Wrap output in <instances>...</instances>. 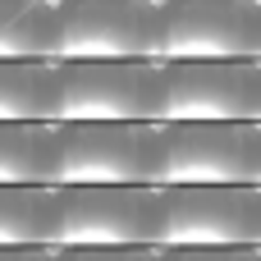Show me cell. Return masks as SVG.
Masks as SVG:
<instances>
[{
  "label": "cell",
  "mask_w": 261,
  "mask_h": 261,
  "mask_svg": "<svg viewBox=\"0 0 261 261\" xmlns=\"http://www.w3.org/2000/svg\"><path fill=\"white\" fill-rule=\"evenodd\" d=\"M60 188L128 184L161 188L165 124H60Z\"/></svg>",
  "instance_id": "obj_1"
},
{
  "label": "cell",
  "mask_w": 261,
  "mask_h": 261,
  "mask_svg": "<svg viewBox=\"0 0 261 261\" xmlns=\"http://www.w3.org/2000/svg\"><path fill=\"white\" fill-rule=\"evenodd\" d=\"M170 69L161 60L64 64L60 124H165Z\"/></svg>",
  "instance_id": "obj_2"
},
{
  "label": "cell",
  "mask_w": 261,
  "mask_h": 261,
  "mask_svg": "<svg viewBox=\"0 0 261 261\" xmlns=\"http://www.w3.org/2000/svg\"><path fill=\"white\" fill-rule=\"evenodd\" d=\"M55 197V248H161V188L78 184Z\"/></svg>",
  "instance_id": "obj_3"
},
{
  "label": "cell",
  "mask_w": 261,
  "mask_h": 261,
  "mask_svg": "<svg viewBox=\"0 0 261 261\" xmlns=\"http://www.w3.org/2000/svg\"><path fill=\"white\" fill-rule=\"evenodd\" d=\"M161 64L261 60V0H161Z\"/></svg>",
  "instance_id": "obj_4"
},
{
  "label": "cell",
  "mask_w": 261,
  "mask_h": 261,
  "mask_svg": "<svg viewBox=\"0 0 261 261\" xmlns=\"http://www.w3.org/2000/svg\"><path fill=\"white\" fill-rule=\"evenodd\" d=\"M161 0H60V64L156 60Z\"/></svg>",
  "instance_id": "obj_5"
},
{
  "label": "cell",
  "mask_w": 261,
  "mask_h": 261,
  "mask_svg": "<svg viewBox=\"0 0 261 261\" xmlns=\"http://www.w3.org/2000/svg\"><path fill=\"white\" fill-rule=\"evenodd\" d=\"M161 248H261V188H161Z\"/></svg>",
  "instance_id": "obj_6"
},
{
  "label": "cell",
  "mask_w": 261,
  "mask_h": 261,
  "mask_svg": "<svg viewBox=\"0 0 261 261\" xmlns=\"http://www.w3.org/2000/svg\"><path fill=\"white\" fill-rule=\"evenodd\" d=\"M261 188V124H165L161 188Z\"/></svg>",
  "instance_id": "obj_7"
},
{
  "label": "cell",
  "mask_w": 261,
  "mask_h": 261,
  "mask_svg": "<svg viewBox=\"0 0 261 261\" xmlns=\"http://www.w3.org/2000/svg\"><path fill=\"white\" fill-rule=\"evenodd\" d=\"M165 124H261V60L165 64Z\"/></svg>",
  "instance_id": "obj_8"
},
{
  "label": "cell",
  "mask_w": 261,
  "mask_h": 261,
  "mask_svg": "<svg viewBox=\"0 0 261 261\" xmlns=\"http://www.w3.org/2000/svg\"><path fill=\"white\" fill-rule=\"evenodd\" d=\"M60 110H64L60 60L0 64V124H60Z\"/></svg>",
  "instance_id": "obj_9"
},
{
  "label": "cell",
  "mask_w": 261,
  "mask_h": 261,
  "mask_svg": "<svg viewBox=\"0 0 261 261\" xmlns=\"http://www.w3.org/2000/svg\"><path fill=\"white\" fill-rule=\"evenodd\" d=\"M60 124H0V184L60 188Z\"/></svg>",
  "instance_id": "obj_10"
},
{
  "label": "cell",
  "mask_w": 261,
  "mask_h": 261,
  "mask_svg": "<svg viewBox=\"0 0 261 261\" xmlns=\"http://www.w3.org/2000/svg\"><path fill=\"white\" fill-rule=\"evenodd\" d=\"M60 0H0V64L55 60Z\"/></svg>",
  "instance_id": "obj_11"
},
{
  "label": "cell",
  "mask_w": 261,
  "mask_h": 261,
  "mask_svg": "<svg viewBox=\"0 0 261 261\" xmlns=\"http://www.w3.org/2000/svg\"><path fill=\"white\" fill-rule=\"evenodd\" d=\"M60 197L55 188L0 184V248H55Z\"/></svg>",
  "instance_id": "obj_12"
},
{
  "label": "cell",
  "mask_w": 261,
  "mask_h": 261,
  "mask_svg": "<svg viewBox=\"0 0 261 261\" xmlns=\"http://www.w3.org/2000/svg\"><path fill=\"white\" fill-rule=\"evenodd\" d=\"M60 261H161V248H60Z\"/></svg>",
  "instance_id": "obj_13"
},
{
  "label": "cell",
  "mask_w": 261,
  "mask_h": 261,
  "mask_svg": "<svg viewBox=\"0 0 261 261\" xmlns=\"http://www.w3.org/2000/svg\"><path fill=\"white\" fill-rule=\"evenodd\" d=\"M161 261H261V248H161Z\"/></svg>",
  "instance_id": "obj_14"
},
{
  "label": "cell",
  "mask_w": 261,
  "mask_h": 261,
  "mask_svg": "<svg viewBox=\"0 0 261 261\" xmlns=\"http://www.w3.org/2000/svg\"><path fill=\"white\" fill-rule=\"evenodd\" d=\"M0 261H60V248H0Z\"/></svg>",
  "instance_id": "obj_15"
}]
</instances>
